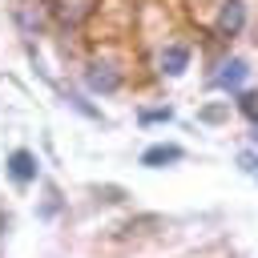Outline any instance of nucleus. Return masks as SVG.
Listing matches in <instances>:
<instances>
[{
    "label": "nucleus",
    "mask_w": 258,
    "mask_h": 258,
    "mask_svg": "<svg viewBox=\"0 0 258 258\" xmlns=\"http://www.w3.org/2000/svg\"><path fill=\"white\" fill-rule=\"evenodd\" d=\"M242 24H246V4H242V0H222V12H218V32H222V36H234Z\"/></svg>",
    "instance_id": "nucleus-1"
},
{
    "label": "nucleus",
    "mask_w": 258,
    "mask_h": 258,
    "mask_svg": "<svg viewBox=\"0 0 258 258\" xmlns=\"http://www.w3.org/2000/svg\"><path fill=\"white\" fill-rule=\"evenodd\" d=\"M8 173H12V181H32L36 177V157L28 149H16L8 157Z\"/></svg>",
    "instance_id": "nucleus-2"
},
{
    "label": "nucleus",
    "mask_w": 258,
    "mask_h": 258,
    "mask_svg": "<svg viewBox=\"0 0 258 258\" xmlns=\"http://www.w3.org/2000/svg\"><path fill=\"white\" fill-rule=\"evenodd\" d=\"M85 81H89V89H97V93H113V89L121 85V77H117L109 64H93V69L85 73Z\"/></svg>",
    "instance_id": "nucleus-3"
},
{
    "label": "nucleus",
    "mask_w": 258,
    "mask_h": 258,
    "mask_svg": "<svg viewBox=\"0 0 258 258\" xmlns=\"http://www.w3.org/2000/svg\"><path fill=\"white\" fill-rule=\"evenodd\" d=\"M185 64H189V48H185V44H169V48L161 52V69H165L169 77L185 73Z\"/></svg>",
    "instance_id": "nucleus-4"
},
{
    "label": "nucleus",
    "mask_w": 258,
    "mask_h": 258,
    "mask_svg": "<svg viewBox=\"0 0 258 258\" xmlns=\"http://www.w3.org/2000/svg\"><path fill=\"white\" fill-rule=\"evenodd\" d=\"M242 81H246V64H242V60H226V64H222V73L214 77V85H218V89H238Z\"/></svg>",
    "instance_id": "nucleus-5"
},
{
    "label": "nucleus",
    "mask_w": 258,
    "mask_h": 258,
    "mask_svg": "<svg viewBox=\"0 0 258 258\" xmlns=\"http://www.w3.org/2000/svg\"><path fill=\"white\" fill-rule=\"evenodd\" d=\"M169 161H181V149L177 145H153V149H145L141 153V165H169Z\"/></svg>",
    "instance_id": "nucleus-6"
},
{
    "label": "nucleus",
    "mask_w": 258,
    "mask_h": 258,
    "mask_svg": "<svg viewBox=\"0 0 258 258\" xmlns=\"http://www.w3.org/2000/svg\"><path fill=\"white\" fill-rule=\"evenodd\" d=\"M238 109H242L250 121H258V97H254V93H242V97H238Z\"/></svg>",
    "instance_id": "nucleus-7"
},
{
    "label": "nucleus",
    "mask_w": 258,
    "mask_h": 258,
    "mask_svg": "<svg viewBox=\"0 0 258 258\" xmlns=\"http://www.w3.org/2000/svg\"><path fill=\"white\" fill-rule=\"evenodd\" d=\"M141 121L149 125V121H169V109H153V113H141Z\"/></svg>",
    "instance_id": "nucleus-8"
}]
</instances>
